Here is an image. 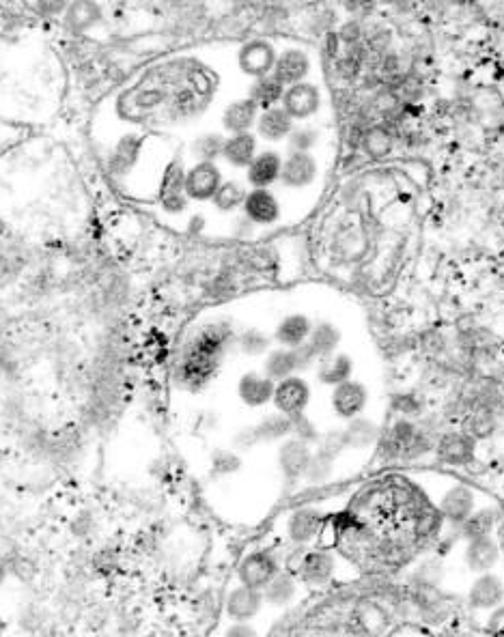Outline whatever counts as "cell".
Instances as JSON below:
<instances>
[{"mask_svg": "<svg viewBox=\"0 0 504 637\" xmlns=\"http://www.w3.org/2000/svg\"><path fill=\"white\" fill-rule=\"evenodd\" d=\"M218 93V76L194 56L147 67L112 99V115L132 130H173L201 119Z\"/></svg>", "mask_w": 504, "mask_h": 637, "instance_id": "1", "label": "cell"}, {"mask_svg": "<svg viewBox=\"0 0 504 637\" xmlns=\"http://www.w3.org/2000/svg\"><path fill=\"white\" fill-rule=\"evenodd\" d=\"M237 325L231 317L212 315L196 321L181 338L173 362V384L177 390L199 394L214 384L224 362L235 351Z\"/></svg>", "mask_w": 504, "mask_h": 637, "instance_id": "2", "label": "cell"}, {"mask_svg": "<svg viewBox=\"0 0 504 637\" xmlns=\"http://www.w3.org/2000/svg\"><path fill=\"white\" fill-rule=\"evenodd\" d=\"M347 562V556H343L339 549L313 545L304 549H293L285 569L296 573L304 588L321 590L339 582L343 564Z\"/></svg>", "mask_w": 504, "mask_h": 637, "instance_id": "3", "label": "cell"}, {"mask_svg": "<svg viewBox=\"0 0 504 637\" xmlns=\"http://www.w3.org/2000/svg\"><path fill=\"white\" fill-rule=\"evenodd\" d=\"M446 485L440 489L438 498H431L436 502L440 515L448 530H457L476 508L487 504L485 493L476 489L472 483H466L461 478H444Z\"/></svg>", "mask_w": 504, "mask_h": 637, "instance_id": "4", "label": "cell"}, {"mask_svg": "<svg viewBox=\"0 0 504 637\" xmlns=\"http://www.w3.org/2000/svg\"><path fill=\"white\" fill-rule=\"evenodd\" d=\"M332 515L319 502L293 506L283 517V539L291 549H304L319 543L326 521Z\"/></svg>", "mask_w": 504, "mask_h": 637, "instance_id": "5", "label": "cell"}, {"mask_svg": "<svg viewBox=\"0 0 504 637\" xmlns=\"http://www.w3.org/2000/svg\"><path fill=\"white\" fill-rule=\"evenodd\" d=\"M476 457H479V442L457 424H446L433 448V463L446 470H468L476 463Z\"/></svg>", "mask_w": 504, "mask_h": 637, "instance_id": "6", "label": "cell"}, {"mask_svg": "<svg viewBox=\"0 0 504 637\" xmlns=\"http://www.w3.org/2000/svg\"><path fill=\"white\" fill-rule=\"evenodd\" d=\"M186 162L181 158L168 160L162 168L158 179V207L164 216L171 218H184L190 211V201L186 196L184 179H186Z\"/></svg>", "mask_w": 504, "mask_h": 637, "instance_id": "7", "label": "cell"}, {"mask_svg": "<svg viewBox=\"0 0 504 637\" xmlns=\"http://www.w3.org/2000/svg\"><path fill=\"white\" fill-rule=\"evenodd\" d=\"M283 106L296 123H315L328 108V95L315 80H304L285 89Z\"/></svg>", "mask_w": 504, "mask_h": 637, "instance_id": "8", "label": "cell"}, {"mask_svg": "<svg viewBox=\"0 0 504 637\" xmlns=\"http://www.w3.org/2000/svg\"><path fill=\"white\" fill-rule=\"evenodd\" d=\"M285 569V562L280 554L272 547H255L237 562V584H244L248 588L263 590L272 579Z\"/></svg>", "mask_w": 504, "mask_h": 637, "instance_id": "9", "label": "cell"}, {"mask_svg": "<svg viewBox=\"0 0 504 637\" xmlns=\"http://www.w3.org/2000/svg\"><path fill=\"white\" fill-rule=\"evenodd\" d=\"M321 173H324V168H321V160L317 153L287 151L278 186L285 192L302 194L317 186L321 181Z\"/></svg>", "mask_w": 504, "mask_h": 637, "instance_id": "10", "label": "cell"}, {"mask_svg": "<svg viewBox=\"0 0 504 637\" xmlns=\"http://www.w3.org/2000/svg\"><path fill=\"white\" fill-rule=\"evenodd\" d=\"M240 214L257 231H270L285 220V203L274 188H250Z\"/></svg>", "mask_w": 504, "mask_h": 637, "instance_id": "11", "label": "cell"}, {"mask_svg": "<svg viewBox=\"0 0 504 637\" xmlns=\"http://www.w3.org/2000/svg\"><path fill=\"white\" fill-rule=\"evenodd\" d=\"M293 435V418L278 412H270L261 416L255 424L242 429L233 437L235 448L250 450L261 444H280Z\"/></svg>", "mask_w": 504, "mask_h": 637, "instance_id": "12", "label": "cell"}, {"mask_svg": "<svg viewBox=\"0 0 504 637\" xmlns=\"http://www.w3.org/2000/svg\"><path fill=\"white\" fill-rule=\"evenodd\" d=\"M224 179L227 177H224V168L220 162L192 160L186 166V179H184L188 201L192 205H209Z\"/></svg>", "mask_w": 504, "mask_h": 637, "instance_id": "13", "label": "cell"}, {"mask_svg": "<svg viewBox=\"0 0 504 637\" xmlns=\"http://www.w3.org/2000/svg\"><path fill=\"white\" fill-rule=\"evenodd\" d=\"M328 405L332 416L339 422H349L369 412L371 388L358 379H349L345 384L330 388Z\"/></svg>", "mask_w": 504, "mask_h": 637, "instance_id": "14", "label": "cell"}, {"mask_svg": "<svg viewBox=\"0 0 504 637\" xmlns=\"http://www.w3.org/2000/svg\"><path fill=\"white\" fill-rule=\"evenodd\" d=\"M278 56V48L265 37H252L237 48L235 52V65L237 72L244 78L255 80L263 78L274 72V63Z\"/></svg>", "mask_w": 504, "mask_h": 637, "instance_id": "15", "label": "cell"}, {"mask_svg": "<svg viewBox=\"0 0 504 637\" xmlns=\"http://www.w3.org/2000/svg\"><path fill=\"white\" fill-rule=\"evenodd\" d=\"M311 403H313V384L308 381V377L293 375V377L276 381L274 399H272L274 412L289 418H300L308 412Z\"/></svg>", "mask_w": 504, "mask_h": 637, "instance_id": "16", "label": "cell"}, {"mask_svg": "<svg viewBox=\"0 0 504 637\" xmlns=\"http://www.w3.org/2000/svg\"><path fill=\"white\" fill-rule=\"evenodd\" d=\"M459 560L464 564V569L472 575L496 571L504 560V551L498 534H489L481 536V539L459 543Z\"/></svg>", "mask_w": 504, "mask_h": 637, "instance_id": "17", "label": "cell"}, {"mask_svg": "<svg viewBox=\"0 0 504 637\" xmlns=\"http://www.w3.org/2000/svg\"><path fill=\"white\" fill-rule=\"evenodd\" d=\"M313 457V446L306 444L298 437H287L276 448V467L280 478L285 480L287 487H296L304 480L308 470V463Z\"/></svg>", "mask_w": 504, "mask_h": 637, "instance_id": "18", "label": "cell"}, {"mask_svg": "<svg viewBox=\"0 0 504 637\" xmlns=\"http://www.w3.org/2000/svg\"><path fill=\"white\" fill-rule=\"evenodd\" d=\"M313 358L308 356V351L304 347L300 349H289V347H278L274 345L261 362V371L268 375L272 381L287 379L293 375H304L308 371H313Z\"/></svg>", "mask_w": 504, "mask_h": 637, "instance_id": "19", "label": "cell"}, {"mask_svg": "<svg viewBox=\"0 0 504 637\" xmlns=\"http://www.w3.org/2000/svg\"><path fill=\"white\" fill-rule=\"evenodd\" d=\"M504 605V575L489 571L474 575L466 590V607L472 614H489Z\"/></svg>", "mask_w": 504, "mask_h": 637, "instance_id": "20", "label": "cell"}, {"mask_svg": "<svg viewBox=\"0 0 504 637\" xmlns=\"http://www.w3.org/2000/svg\"><path fill=\"white\" fill-rule=\"evenodd\" d=\"M315 72V59L313 54L302 46H285L278 50L276 63H274V76L291 87V84H298L304 80H313Z\"/></svg>", "mask_w": 504, "mask_h": 637, "instance_id": "21", "label": "cell"}, {"mask_svg": "<svg viewBox=\"0 0 504 637\" xmlns=\"http://www.w3.org/2000/svg\"><path fill=\"white\" fill-rule=\"evenodd\" d=\"M285 153L276 147H265L257 153L244 171V181L248 188H276L283 173Z\"/></svg>", "mask_w": 504, "mask_h": 637, "instance_id": "22", "label": "cell"}, {"mask_svg": "<svg viewBox=\"0 0 504 637\" xmlns=\"http://www.w3.org/2000/svg\"><path fill=\"white\" fill-rule=\"evenodd\" d=\"M259 106L252 102L248 95L235 97L227 102L220 110L218 125L222 134H242V132H255V125L259 119Z\"/></svg>", "mask_w": 504, "mask_h": 637, "instance_id": "23", "label": "cell"}, {"mask_svg": "<svg viewBox=\"0 0 504 637\" xmlns=\"http://www.w3.org/2000/svg\"><path fill=\"white\" fill-rule=\"evenodd\" d=\"M263 607V592L244 584H235L224 597V616L229 618V622H252L259 618Z\"/></svg>", "mask_w": 504, "mask_h": 637, "instance_id": "24", "label": "cell"}, {"mask_svg": "<svg viewBox=\"0 0 504 637\" xmlns=\"http://www.w3.org/2000/svg\"><path fill=\"white\" fill-rule=\"evenodd\" d=\"M261 151V140L255 132H242V134H229L224 138L222 147V166L235 173H244L250 166V162L257 158Z\"/></svg>", "mask_w": 504, "mask_h": 637, "instance_id": "25", "label": "cell"}, {"mask_svg": "<svg viewBox=\"0 0 504 637\" xmlns=\"http://www.w3.org/2000/svg\"><path fill=\"white\" fill-rule=\"evenodd\" d=\"M276 381H272L263 371H246L235 384V394L240 403L248 409L270 407L274 399Z\"/></svg>", "mask_w": 504, "mask_h": 637, "instance_id": "26", "label": "cell"}, {"mask_svg": "<svg viewBox=\"0 0 504 637\" xmlns=\"http://www.w3.org/2000/svg\"><path fill=\"white\" fill-rule=\"evenodd\" d=\"M382 429H384V422H380L369 414H362L354 420L343 422L341 433H343L345 448L349 452H367V450L373 452L377 442H380Z\"/></svg>", "mask_w": 504, "mask_h": 637, "instance_id": "27", "label": "cell"}, {"mask_svg": "<svg viewBox=\"0 0 504 637\" xmlns=\"http://www.w3.org/2000/svg\"><path fill=\"white\" fill-rule=\"evenodd\" d=\"M293 127H296V121L289 117V112L283 106H274V108L259 112L255 134L263 145L278 147V145L287 143V138L291 136Z\"/></svg>", "mask_w": 504, "mask_h": 637, "instance_id": "28", "label": "cell"}, {"mask_svg": "<svg viewBox=\"0 0 504 637\" xmlns=\"http://www.w3.org/2000/svg\"><path fill=\"white\" fill-rule=\"evenodd\" d=\"M313 317L306 313H287L278 319L272 330V341L278 347L300 349L306 345L308 336L313 332Z\"/></svg>", "mask_w": 504, "mask_h": 637, "instance_id": "29", "label": "cell"}, {"mask_svg": "<svg viewBox=\"0 0 504 637\" xmlns=\"http://www.w3.org/2000/svg\"><path fill=\"white\" fill-rule=\"evenodd\" d=\"M313 373H315V381L319 386L334 388L339 384H345V381H349V379H354L356 360H354L352 353L341 349V351L332 353V356L319 360L313 366Z\"/></svg>", "mask_w": 504, "mask_h": 637, "instance_id": "30", "label": "cell"}, {"mask_svg": "<svg viewBox=\"0 0 504 637\" xmlns=\"http://www.w3.org/2000/svg\"><path fill=\"white\" fill-rule=\"evenodd\" d=\"M341 345H343V330L334 321L321 319V321H315L313 332L311 336H308L304 349L317 364L319 360H324L332 356V353L341 351Z\"/></svg>", "mask_w": 504, "mask_h": 637, "instance_id": "31", "label": "cell"}, {"mask_svg": "<svg viewBox=\"0 0 504 637\" xmlns=\"http://www.w3.org/2000/svg\"><path fill=\"white\" fill-rule=\"evenodd\" d=\"M500 506L494 502H487L483 506L476 508V511L461 523V526L455 530L459 543L464 541H472V539H481V536H489L496 534L498 526H500Z\"/></svg>", "mask_w": 504, "mask_h": 637, "instance_id": "32", "label": "cell"}, {"mask_svg": "<svg viewBox=\"0 0 504 637\" xmlns=\"http://www.w3.org/2000/svg\"><path fill=\"white\" fill-rule=\"evenodd\" d=\"M302 588L304 586L298 579V575L291 573L289 569H283L261 592H263L265 605L274 607V610H285V607L298 601Z\"/></svg>", "mask_w": 504, "mask_h": 637, "instance_id": "33", "label": "cell"}, {"mask_svg": "<svg viewBox=\"0 0 504 637\" xmlns=\"http://www.w3.org/2000/svg\"><path fill=\"white\" fill-rule=\"evenodd\" d=\"M248 186L244 179H237V177H229L222 181V186L218 188V192L214 194L212 198V209L216 211L218 216H224V218H233L242 211L244 207V201H246V194H248Z\"/></svg>", "mask_w": 504, "mask_h": 637, "instance_id": "34", "label": "cell"}, {"mask_svg": "<svg viewBox=\"0 0 504 637\" xmlns=\"http://www.w3.org/2000/svg\"><path fill=\"white\" fill-rule=\"evenodd\" d=\"M358 147L362 149V153L367 155V160H384L395 149V134H392L390 127L386 125H369L367 130L362 132Z\"/></svg>", "mask_w": 504, "mask_h": 637, "instance_id": "35", "label": "cell"}, {"mask_svg": "<svg viewBox=\"0 0 504 637\" xmlns=\"http://www.w3.org/2000/svg\"><path fill=\"white\" fill-rule=\"evenodd\" d=\"M274 347L272 332H265L257 325H246V328L237 330L235 338V351L244 358H265V353Z\"/></svg>", "mask_w": 504, "mask_h": 637, "instance_id": "36", "label": "cell"}, {"mask_svg": "<svg viewBox=\"0 0 504 637\" xmlns=\"http://www.w3.org/2000/svg\"><path fill=\"white\" fill-rule=\"evenodd\" d=\"M285 89H287L285 84L280 82L274 74H268V76H263V78L250 80L246 95L259 106V110H268V108L283 104Z\"/></svg>", "mask_w": 504, "mask_h": 637, "instance_id": "37", "label": "cell"}, {"mask_svg": "<svg viewBox=\"0 0 504 637\" xmlns=\"http://www.w3.org/2000/svg\"><path fill=\"white\" fill-rule=\"evenodd\" d=\"M429 412V401L423 394V390L412 388V390H397L390 396V416H401L418 420Z\"/></svg>", "mask_w": 504, "mask_h": 637, "instance_id": "38", "label": "cell"}, {"mask_svg": "<svg viewBox=\"0 0 504 637\" xmlns=\"http://www.w3.org/2000/svg\"><path fill=\"white\" fill-rule=\"evenodd\" d=\"M65 22L76 33H87L102 22V11L93 0H74L65 11Z\"/></svg>", "mask_w": 504, "mask_h": 637, "instance_id": "39", "label": "cell"}, {"mask_svg": "<svg viewBox=\"0 0 504 637\" xmlns=\"http://www.w3.org/2000/svg\"><path fill=\"white\" fill-rule=\"evenodd\" d=\"M224 138H227V134H222L220 130H207L196 134L188 147L190 158L201 162H220Z\"/></svg>", "mask_w": 504, "mask_h": 637, "instance_id": "40", "label": "cell"}, {"mask_svg": "<svg viewBox=\"0 0 504 637\" xmlns=\"http://www.w3.org/2000/svg\"><path fill=\"white\" fill-rule=\"evenodd\" d=\"M321 143H324V130H321L317 123H296L285 147L287 151L317 153Z\"/></svg>", "mask_w": 504, "mask_h": 637, "instance_id": "41", "label": "cell"}, {"mask_svg": "<svg viewBox=\"0 0 504 637\" xmlns=\"http://www.w3.org/2000/svg\"><path fill=\"white\" fill-rule=\"evenodd\" d=\"M242 470V457L235 450H216L212 455V472L216 476H233Z\"/></svg>", "mask_w": 504, "mask_h": 637, "instance_id": "42", "label": "cell"}, {"mask_svg": "<svg viewBox=\"0 0 504 637\" xmlns=\"http://www.w3.org/2000/svg\"><path fill=\"white\" fill-rule=\"evenodd\" d=\"M293 437H298V440L315 446L319 442L321 431L317 429V424L304 414L300 418H293Z\"/></svg>", "mask_w": 504, "mask_h": 637, "instance_id": "43", "label": "cell"}, {"mask_svg": "<svg viewBox=\"0 0 504 637\" xmlns=\"http://www.w3.org/2000/svg\"><path fill=\"white\" fill-rule=\"evenodd\" d=\"M229 233H231L233 239H240V242H248V239L255 237L257 229H255V226H252L242 214H237V216H233V220H231Z\"/></svg>", "mask_w": 504, "mask_h": 637, "instance_id": "44", "label": "cell"}, {"mask_svg": "<svg viewBox=\"0 0 504 637\" xmlns=\"http://www.w3.org/2000/svg\"><path fill=\"white\" fill-rule=\"evenodd\" d=\"M485 633L487 637H504V605L496 607L494 612L487 614Z\"/></svg>", "mask_w": 504, "mask_h": 637, "instance_id": "45", "label": "cell"}, {"mask_svg": "<svg viewBox=\"0 0 504 637\" xmlns=\"http://www.w3.org/2000/svg\"><path fill=\"white\" fill-rule=\"evenodd\" d=\"M222 637H261V635L255 627H252V622H229L222 631Z\"/></svg>", "mask_w": 504, "mask_h": 637, "instance_id": "46", "label": "cell"}, {"mask_svg": "<svg viewBox=\"0 0 504 637\" xmlns=\"http://www.w3.org/2000/svg\"><path fill=\"white\" fill-rule=\"evenodd\" d=\"M37 3L48 16H56V13H63L69 7V0H37Z\"/></svg>", "mask_w": 504, "mask_h": 637, "instance_id": "47", "label": "cell"}, {"mask_svg": "<svg viewBox=\"0 0 504 637\" xmlns=\"http://www.w3.org/2000/svg\"><path fill=\"white\" fill-rule=\"evenodd\" d=\"M371 3V0H343V5L347 7V11H360Z\"/></svg>", "mask_w": 504, "mask_h": 637, "instance_id": "48", "label": "cell"}]
</instances>
